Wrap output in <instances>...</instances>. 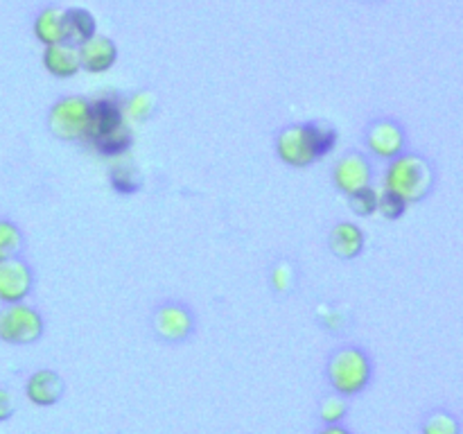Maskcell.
I'll return each mask as SVG.
<instances>
[{"label": "cell", "instance_id": "6da1fadb", "mask_svg": "<svg viewBox=\"0 0 463 434\" xmlns=\"http://www.w3.org/2000/svg\"><path fill=\"white\" fill-rule=\"evenodd\" d=\"M337 129L319 122L283 127L276 136V154L292 167H307L330 154L337 145Z\"/></svg>", "mask_w": 463, "mask_h": 434}, {"label": "cell", "instance_id": "7a4b0ae2", "mask_svg": "<svg viewBox=\"0 0 463 434\" xmlns=\"http://www.w3.org/2000/svg\"><path fill=\"white\" fill-rule=\"evenodd\" d=\"M437 181L439 170L432 158L420 152H405L389 161L384 190L398 194L407 203H419L434 193Z\"/></svg>", "mask_w": 463, "mask_h": 434}, {"label": "cell", "instance_id": "3957f363", "mask_svg": "<svg viewBox=\"0 0 463 434\" xmlns=\"http://www.w3.org/2000/svg\"><path fill=\"white\" fill-rule=\"evenodd\" d=\"M326 380L339 396H360L373 380V360L364 348L355 344L335 348L326 362Z\"/></svg>", "mask_w": 463, "mask_h": 434}, {"label": "cell", "instance_id": "277c9868", "mask_svg": "<svg viewBox=\"0 0 463 434\" xmlns=\"http://www.w3.org/2000/svg\"><path fill=\"white\" fill-rule=\"evenodd\" d=\"M90 118H93V102L80 95H71L52 104L48 113V127L57 138L86 143L90 134Z\"/></svg>", "mask_w": 463, "mask_h": 434}, {"label": "cell", "instance_id": "5b68a950", "mask_svg": "<svg viewBox=\"0 0 463 434\" xmlns=\"http://www.w3.org/2000/svg\"><path fill=\"white\" fill-rule=\"evenodd\" d=\"M43 316L36 307L25 303H12L0 307V342L12 346H27L43 337Z\"/></svg>", "mask_w": 463, "mask_h": 434}, {"label": "cell", "instance_id": "8992f818", "mask_svg": "<svg viewBox=\"0 0 463 434\" xmlns=\"http://www.w3.org/2000/svg\"><path fill=\"white\" fill-rule=\"evenodd\" d=\"M152 330L161 342L184 344L194 335V315L185 303L165 301L154 307Z\"/></svg>", "mask_w": 463, "mask_h": 434}, {"label": "cell", "instance_id": "52a82bcc", "mask_svg": "<svg viewBox=\"0 0 463 434\" xmlns=\"http://www.w3.org/2000/svg\"><path fill=\"white\" fill-rule=\"evenodd\" d=\"M364 143L375 158L393 161L407 152V131L396 118H378L366 127Z\"/></svg>", "mask_w": 463, "mask_h": 434}, {"label": "cell", "instance_id": "ba28073f", "mask_svg": "<svg viewBox=\"0 0 463 434\" xmlns=\"http://www.w3.org/2000/svg\"><path fill=\"white\" fill-rule=\"evenodd\" d=\"M34 288V271L21 256L0 260V301L5 306L23 303Z\"/></svg>", "mask_w": 463, "mask_h": 434}, {"label": "cell", "instance_id": "9c48e42d", "mask_svg": "<svg viewBox=\"0 0 463 434\" xmlns=\"http://www.w3.org/2000/svg\"><path fill=\"white\" fill-rule=\"evenodd\" d=\"M333 181L335 188L339 193L348 194L351 197L353 193L357 190L366 188L373 181V165H371V158L362 152H346L342 158L337 161L333 170Z\"/></svg>", "mask_w": 463, "mask_h": 434}, {"label": "cell", "instance_id": "30bf717a", "mask_svg": "<svg viewBox=\"0 0 463 434\" xmlns=\"http://www.w3.org/2000/svg\"><path fill=\"white\" fill-rule=\"evenodd\" d=\"M66 393V382L52 369H39L27 378L25 396L36 407H54Z\"/></svg>", "mask_w": 463, "mask_h": 434}, {"label": "cell", "instance_id": "8fae6325", "mask_svg": "<svg viewBox=\"0 0 463 434\" xmlns=\"http://www.w3.org/2000/svg\"><path fill=\"white\" fill-rule=\"evenodd\" d=\"M125 125V104L116 95H107L93 102V118H90V134L86 145L98 140L99 136L109 134V131L118 129Z\"/></svg>", "mask_w": 463, "mask_h": 434}, {"label": "cell", "instance_id": "7c38bea8", "mask_svg": "<svg viewBox=\"0 0 463 434\" xmlns=\"http://www.w3.org/2000/svg\"><path fill=\"white\" fill-rule=\"evenodd\" d=\"M81 68L89 72H104L116 63L118 48L109 36H93L77 48Z\"/></svg>", "mask_w": 463, "mask_h": 434}, {"label": "cell", "instance_id": "4fadbf2b", "mask_svg": "<svg viewBox=\"0 0 463 434\" xmlns=\"http://www.w3.org/2000/svg\"><path fill=\"white\" fill-rule=\"evenodd\" d=\"M364 231L353 222H339L328 235V247L342 260H351L364 251Z\"/></svg>", "mask_w": 463, "mask_h": 434}, {"label": "cell", "instance_id": "5bb4252c", "mask_svg": "<svg viewBox=\"0 0 463 434\" xmlns=\"http://www.w3.org/2000/svg\"><path fill=\"white\" fill-rule=\"evenodd\" d=\"M43 66L50 75L61 77V80H66V77H75L81 68L80 52H77L75 45L71 43L48 45L43 52Z\"/></svg>", "mask_w": 463, "mask_h": 434}, {"label": "cell", "instance_id": "9a60e30c", "mask_svg": "<svg viewBox=\"0 0 463 434\" xmlns=\"http://www.w3.org/2000/svg\"><path fill=\"white\" fill-rule=\"evenodd\" d=\"M63 36L66 41L63 43H71L80 48L81 43H86L89 39L95 36V18L93 14L86 12L81 7H72L68 12H63Z\"/></svg>", "mask_w": 463, "mask_h": 434}, {"label": "cell", "instance_id": "2e32d148", "mask_svg": "<svg viewBox=\"0 0 463 434\" xmlns=\"http://www.w3.org/2000/svg\"><path fill=\"white\" fill-rule=\"evenodd\" d=\"M420 434H463V423L457 411L432 407L420 419Z\"/></svg>", "mask_w": 463, "mask_h": 434}, {"label": "cell", "instance_id": "e0dca14e", "mask_svg": "<svg viewBox=\"0 0 463 434\" xmlns=\"http://www.w3.org/2000/svg\"><path fill=\"white\" fill-rule=\"evenodd\" d=\"M34 34L41 43L57 45L66 41L63 36V12L59 7H45L43 12H39V16L34 18Z\"/></svg>", "mask_w": 463, "mask_h": 434}, {"label": "cell", "instance_id": "ac0fdd59", "mask_svg": "<svg viewBox=\"0 0 463 434\" xmlns=\"http://www.w3.org/2000/svg\"><path fill=\"white\" fill-rule=\"evenodd\" d=\"M109 179H111L113 188L122 194L138 193L140 185H143V176L131 161L113 163L111 170H109Z\"/></svg>", "mask_w": 463, "mask_h": 434}, {"label": "cell", "instance_id": "d6986e66", "mask_svg": "<svg viewBox=\"0 0 463 434\" xmlns=\"http://www.w3.org/2000/svg\"><path fill=\"white\" fill-rule=\"evenodd\" d=\"M131 143H134L131 129L127 125H122L118 127V129L109 131V134L99 136L98 140L90 143V147H93L95 152L104 154V156H122V154L131 147Z\"/></svg>", "mask_w": 463, "mask_h": 434}, {"label": "cell", "instance_id": "ffe728a7", "mask_svg": "<svg viewBox=\"0 0 463 434\" xmlns=\"http://www.w3.org/2000/svg\"><path fill=\"white\" fill-rule=\"evenodd\" d=\"M23 247H25V235L21 226L9 217H0V260L21 256Z\"/></svg>", "mask_w": 463, "mask_h": 434}, {"label": "cell", "instance_id": "44dd1931", "mask_svg": "<svg viewBox=\"0 0 463 434\" xmlns=\"http://www.w3.org/2000/svg\"><path fill=\"white\" fill-rule=\"evenodd\" d=\"M348 414V401L339 393H330V396L321 398L319 402V419L324 420V425H335L342 423Z\"/></svg>", "mask_w": 463, "mask_h": 434}, {"label": "cell", "instance_id": "7402d4cb", "mask_svg": "<svg viewBox=\"0 0 463 434\" xmlns=\"http://www.w3.org/2000/svg\"><path fill=\"white\" fill-rule=\"evenodd\" d=\"M378 202H380V193L373 188V185H366V188L357 190L348 197V203H351V211L357 212L362 217H369L378 211Z\"/></svg>", "mask_w": 463, "mask_h": 434}, {"label": "cell", "instance_id": "603a6c76", "mask_svg": "<svg viewBox=\"0 0 463 434\" xmlns=\"http://www.w3.org/2000/svg\"><path fill=\"white\" fill-rule=\"evenodd\" d=\"M154 111H156V102H154L152 93H136L125 107L127 116H129L131 120H140V122L152 118Z\"/></svg>", "mask_w": 463, "mask_h": 434}, {"label": "cell", "instance_id": "cb8c5ba5", "mask_svg": "<svg viewBox=\"0 0 463 434\" xmlns=\"http://www.w3.org/2000/svg\"><path fill=\"white\" fill-rule=\"evenodd\" d=\"M407 206L410 203L405 202L402 197H398V194L389 193V190H384L383 194H380V202H378V212L384 217V220H401L402 215H405Z\"/></svg>", "mask_w": 463, "mask_h": 434}, {"label": "cell", "instance_id": "d4e9b609", "mask_svg": "<svg viewBox=\"0 0 463 434\" xmlns=\"http://www.w3.org/2000/svg\"><path fill=\"white\" fill-rule=\"evenodd\" d=\"M271 285L280 294H288L294 288V269L289 262L280 260L279 265H274V269H271Z\"/></svg>", "mask_w": 463, "mask_h": 434}, {"label": "cell", "instance_id": "484cf974", "mask_svg": "<svg viewBox=\"0 0 463 434\" xmlns=\"http://www.w3.org/2000/svg\"><path fill=\"white\" fill-rule=\"evenodd\" d=\"M14 411H16V405H14L12 392L0 387V423H7V420L14 416Z\"/></svg>", "mask_w": 463, "mask_h": 434}, {"label": "cell", "instance_id": "4316f807", "mask_svg": "<svg viewBox=\"0 0 463 434\" xmlns=\"http://www.w3.org/2000/svg\"><path fill=\"white\" fill-rule=\"evenodd\" d=\"M317 434H353V429L346 428L344 423H335V425H324Z\"/></svg>", "mask_w": 463, "mask_h": 434}]
</instances>
